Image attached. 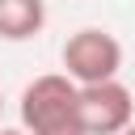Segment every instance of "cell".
Segmentation results:
<instances>
[{
    "label": "cell",
    "mask_w": 135,
    "mask_h": 135,
    "mask_svg": "<svg viewBox=\"0 0 135 135\" xmlns=\"http://www.w3.org/2000/svg\"><path fill=\"white\" fill-rule=\"evenodd\" d=\"M17 114H21L25 135H89L80 118V89L63 72L34 76L21 89Z\"/></svg>",
    "instance_id": "6da1fadb"
},
{
    "label": "cell",
    "mask_w": 135,
    "mask_h": 135,
    "mask_svg": "<svg viewBox=\"0 0 135 135\" xmlns=\"http://www.w3.org/2000/svg\"><path fill=\"white\" fill-rule=\"evenodd\" d=\"M59 63H63V76L76 84V89H89V84H105V80H118V68H122V42L101 30V25H84L76 34H68L63 51H59Z\"/></svg>",
    "instance_id": "7a4b0ae2"
},
{
    "label": "cell",
    "mask_w": 135,
    "mask_h": 135,
    "mask_svg": "<svg viewBox=\"0 0 135 135\" xmlns=\"http://www.w3.org/2000/svg\"><path fill=\"white\" fill-rule=\"evenodd\" d=\"M80 118L89 135H122L135 122V97L122 80L80 89Z\"/></svg>",
    "instance_id": "3957f363"
},
{
    "label": "cell",
    "mask_w": 135,
    "mask_h": 135,
    "mask_svg": "<svg viewBox=\"0 0 135 135\" xmlns=\"http://www.w3.org/2000/svg\"><path fill=\"white\" fill-rule=\"evenodd\" d=\"M46 25V0H0V38L30 42Z\"/></svg>",
    "instance_id": "277c9868"
},
{
    "label": "cell",
    "mask_w": 135,
    "mask_h": 135,
    "mask_svg": "<svg viewBox=\"0 0 135 135\" xmlns=\"http://www.w3.org/2000/svg\"><path fill=\"white\" fill-rule=\"evenodd\" d=\"M0 135H25L21 127H0Z\"/></svg>",
    "instance_id": "5b68a950"
},
{
    "label": "cell",
    "mask_w": 135,
    "mask_h": 135,
    "mask_svg": "<svg viewBox=\"0 0 135 135\" xmlns=\"http://www.w3.org/2000/svg\"><path fill=\"white\" fill-rule=\"evenodd\" d=\"M122 135H135V122H131V127H127V131H122Z\"/></svg>",
    "instance_id": "8992f818"
},
{
    "label": "cell",
    "mask_w": 135,
    "mask_h": 135,
    "mask_svg": "<svg viewBox=\"0 0 135 135\" xmlns=\"http://www.w3.org/2000/svg\"><path fill=\"white\" fill-rule=\"evenodd\" d=\"M0 105H4V97H0Z\"/></svg>",
    "instance_id": "52a82bcc"
}]
</instances>
